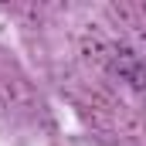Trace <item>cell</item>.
<instances>
[{"instance_id": "1", "label": "cell", "mask_w": 146, "mask_h": 146, "mask_svg": "<svg viewBox=\"0 0 146 146\" xmlns=\"http://www.w3.org/2000/svg\"><path fill=\"white\" fill-rule=\"evenodd\" d=\"M115 72L122 75L126 82H133L136 88H143V92H146V65L133 54V51H126V48L115 51Z\"/></svg>"}]
</instances>
